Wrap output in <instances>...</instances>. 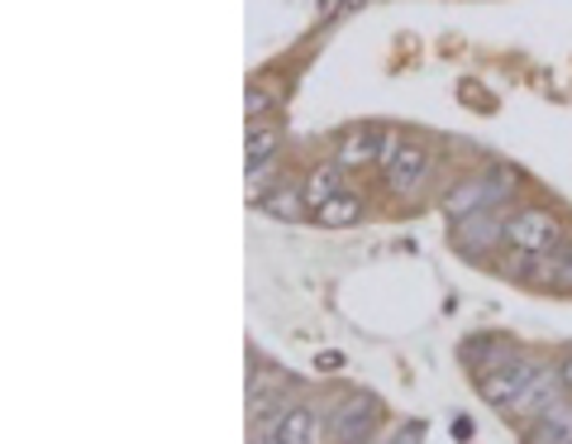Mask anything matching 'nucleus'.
Wrapping results in <instances>:
<instances>
[{
  "label": "nucleus",
  "instance_id": "9b49d317",
  "mask_svg": "<svg viewBox=\"0 0 572 444\" xmlns=\"http://www.w3.org/2000/svg\"><path fill=\"white\" fill-rule=\"evenodd\" d=\"M511 359H520V349H515L511 340H501V335H472V340L463 344V363H468L477 377L505 369Z\"/></svg>",
  "mask_w": 572,
  "mask_h": 444
},
{
  "label": "nucleus",
  "instance_id": "1a4fd4ad",
  "mask_svg": "<svg viewBox=\"0 0 572 444\" xmlns=\"http://www.w3.org/2000/svg\"><path fill=\"white\" fill-rule=\"evenodd\" d=\"M524 444H572V402H553L549 411H539V416L524 421L520 431Z\"/></svg>",
  "mask_w": 572,
  "mask_h": 444
},
{
  "label": "nucleus",
  "instance_id": "6ab92c4d",
  "mask_svg": "<svg viewBox=\"0 0 572 444\" xmlns=\"http://www.w3.org/2000/svg\"><path fill=\"white\" fill-rule=\"evenodd\" d=\"M559 287H563V292H572V244H568V253H563V268H559Z\"/></svg>",
  "mask_w": 572,
  "mask_h": 444
},
{
  "label": "nucleus",
  "instance_id": "f257e3e1",
  "mask_svg": "<svg viewBox=\"0 0 572 444\" xmlns=\"http://www.w3.org/2000/svg\"><path fill=\"white\" fill-rule=\"evenodd\" d=\"M515 192V172L511 168H491V172H477V178H463L443 196V211L453 220L477 215V211H497V205Z\"/></svg>",
  "mask_w": 572,
  "mask_h": 444
},
{
  "label": "nucleus",
  "instance_id": "423d86ee",
  "mask_svg": "<svg viewBox=\"0 0 572 444\" xmlns=\"http://www.w3.org/2000/svg\"><path fill=\"white\" fill-rule=\"evenodd\" d=\"M491 244H505V220L497 211H477V215H463L453 230V249L463 259H482L491 253Z\"/></svg>",
  "mask_w": 572,
  "mask_h": 444
},
{
  "label": "nucleus",
  "instance_id": "dca6fc26",
  "mask_svg": "<svg viewBox=\"0 0 572 444\" xmlns=\"http://www.w3.org/2000/svg\"><path fill=\"white\" fill-rule=\"evenodd\" d=\"M258 205H263L267 215H277V220H296V215H306V211H310V205H306V192H296V186H273V192H267Z\"/></svg>",
  "mask_w": 572,
  "mask_h": 444
},
{
  "label": "nucleus",
  "instance_id": "f3484780",
  "mask_svg": "<svg viewBox=\"0 0 572 444\" xmlns=\"http://www.w3.org/2000/svg\"><path fill=\"white\" fill-rule=\"evenodd\" d=\"M244 110H248L253 120H263L267 110H273V91H267V87H248V97H244Z\"/></svg>",
  "mask_w": 572,
  "mask_h": 444
},
{
  "label": "nucleus",
  "instance_id": "aec40b11",
  "mask_svg": "<svg viewBox=\"0 0 572 444\" xmlns=\"http://www.w3.org/2000/svg\"><path fill=\"white\" fill-rule=\"evenodd\" d=\"M315 10H320V20H334V14H339V10H348V0H320V6H315Z\"/></svg>",
  "mask_w": 572,
  "mask_h": 444
},
{
  "label": "nucleus",
  "instance_id": "0eeeda50",
  "mask_svg": "<svg viewBox=\"0 0 572 444\" xmlns=\"http://www.w3.org/2000/svg\"><path fill=\"white\" fill-rule=\"evenodd\" d=\"M381 421V406L372 396H348V402L334 411V444H362Z\"/></svg>",
  "mask_w": 572,
  "mask_h": 444
},
{
  "label": "nucleus",
  "instance_id": "4be33fe9",
  "mask_svg": "<svg viewBox=\"0 0 572 444\" xmlns=\"http://www.w3.org/2000/svg\"><path fill=\"white\" fill-rule=\"evenodd\" d=\"M358 6H362V0H348V10H358Z\"/></svg>",
  "mask_w": 572,
  "mask_h": 444
},
{
  "label": "nucleus",
  "instance_id": "39448f33",
  "mask_svg": "<svg viewBox=\"0 0 572 444\" xmlns=\"http://www.w3.org/2000/svg\"><path fill=\"white\" fill-rule=\"evenodd\" d=\"M391 144H396V134H387L381 124H354V130H344L339 158H334V163H344V168H372V163H381V158L391 153Z\"/></svg>",
  "mask_w": 572,
  "mask_h": 444
},
{
  "label": "nucleus",
  "instance_id": "9d476101",
  "mask_svg": "<svg viewBox=\"0 0 572 444\" xmlns=\"http://www.w3.org/2000/svg\"><path fill=\"white\" fill-rule=\"evenodd\" d=\"M559 268H563V253H520V249H505V259H501V273L505 278L539 282V287L559 282Z\"/></svg>",
  "mask_w": 572,
  "mask_h": 444
},
{
  "label": "nucleus",
  "instance_id": "4468645a",
  "mask_svg": "<svg viewBox=\"0 0 572 444\" xmlns=\"http://www.w3.org/2000/svg\"><path fill=\"white\" fill-rule=\"evenodd\" d=\"M277 149H282V130L277 124H253L248 139H244V158L248 168H263V163H277Z\"/></svg>",
  "mask_w": 572,
  "mask_h": 444
},
{
  "label": "nucleus",
  "instance_id": "7ed1b4c3",
  "mask_svg": "<svg viewBox=\"0 0 572 444\" xmlns=\"http://www.w3.org/2000/svg\"><path fill=\"white\" fill-rule=\"evenodd\" d=\"M539 373H544V363L530 359V354H520V359L505 363V369L487 373V377H477V392H482V402H487V406H497L501 416H511L515 402L524 396V387H530Z\"/></svg>",
  "mask_w": 572,
  "mask_h": 444
},
{
  "label": "nucleus",
  "instance_id": "a211bd4d",
  "mask_svg": "<svg viewBox=\"0 0 572 444\" xmlns=\"http://www.w3.org/2000/svg\"><path fill=\"white\" fill-rule=\"evenodd\" d=\"M420 440H425V425H420V421H410V425H406V431H401V435H396L391 444H420Z\"/></svg>",
  "mask_w": 572,
  "mask_h": 444
},
{
  "label": "nucleus",
  "instance_id": "2eb2a0df",
  "mask_svg": "<svg viewBox=\"0 0 572 444\" xmlns=\"http://www.w3.org/2000/svg\"><path fill=\"white\" fill-rule=\"evenodd\" d=\"M310 215L320 220L325 230H339V225H354V220L362 215V201H358L354 192H339V196H334V201H325L320 211H310Z\"/></svg>",
  "mask_w": 572,
  "mask_h": 444
},
{
  "label": "nucleus",
  "instance_id": "f03ea898",
  "mask_svg": "<svg viewBox=\"0 0 572 444\" xmlns=\"http://www.w3.org/2000/svg\"><path fill=\"white\" fill-rule=\"evenodd\" d=\"M505 249H520V253H568V230L559 215L549 211H515L505 215Z\"/></svg>",
  "mask_w": 572,
  "mask_h": 444
},
{
  "label": "nucleus",
  "instance_id": "412c9836",
  "mask_svg": "<svg viewBox=\"0 0 572 444\" xmlns=\"http://www.w3.org/2000/svg\"><path fill=\"white\" fill-rule=\"evenodd\" d=\"M559 373H563V383H568V387H572V354H568V359H563V369H559Z\"/></svg>",
  "mask_w": 572,
  "mask_h": 444
},
{
  "label": "nucleus",
  "instance_id": "6e6552de",
  "mask_svg": "<svg viewBox=\"0 0 572 444\" xmlns=\"http://www.w3.org/2000/svg\"><path fill=\"white\" fill-rule=\"evenodd\" d=\"M286 387H292V377H277V373H263L258 383H253V396H248L253 431H267V425L286 411Z\"/></svg>",
  "mask_w": 572,
  "mask_h": 444
},
{
  "label": "nucleus",
  "instance_id": "ddd939ff",
  "mask_svg": "<svg viewBox=\"0 0 572 444\" xmlns=\"http://www.w3.org/2000/svg\"><path fill=\"white\" fill-rule=\"evenodd\" d=\"M300 192H306L310 211H320L325 201H334L339 192H348V186H344V163H320V168H310V178H306V186H300Z\"/></svg>",
  "mask_w": 572,
  "mask_h": 444
},
{
  "label": "nucleus",
  "instance_id": "20e7f679",
  "mask_svg": "<svg viewBox=\"0 0 572 444\" xmlns=\"http://www.w3.org/2000/svg\"><path fill=\"white\" fill-rule=\"evenodd\" d=\"M381 172H387V186L396 196H410L425 182V172H429V149L416 144V139H396L391 153L381 158Z\"/></svg>",
  "mask_w": 572,
  "mask_h": 444
},
{
  "label": "nucleus",
  "instance_id": "f8f14e48",
  "mask_svg": "<svg viewBox=\"0 0 572 444\" xmlns=\"http://www.w3.org/2000/svg\"><path fill=\"white\" fill-rule=\"evenodd\" d=\"M310 411L306 406H286L282 416L263 431V444H310Z\"/></svg>",
  "mask_w": 572,
  "mask_h": 444
}]
</instances>
